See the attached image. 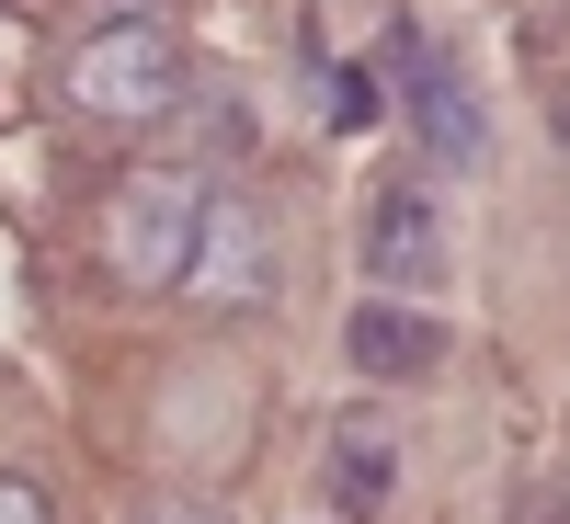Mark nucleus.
I'll list each match as a JSON object with an SVG mask.
<instances>
[{
    "mask_svg": "<svg viewBox=\"0 0 570 524\" xmlns=\"http://www.w3.org/2000/svg\"><path fill=\"white\" fill-rule=\"evenodd\" d=\"M104 23H171V0H104Z\"/></svg>",
    "mask_w": 570,
    "mask_h": 524,
    "instance_id": "obj_11",
    "label": "nucleus"
},
{
    "mask_svg": "<svg viewBox=\"0 0 570 524\" xmlns=\"http://www.w3.org/2000/svg\"><path fill=\"white\" fill-rule=\"evenodd\" d=\"M331 502H343V513H376V502H389V422H343V445H331Z\"/></svg>",
    "mask_w": 570,
    "mask_h": 524,
    "instance_id": "obj_7",
    "label": "nucleus"
},
{
    "mask_svg": "<svg viewBox=\"0 0 570 524\" xmlns=\"http://www.w3.org/2000/svg\"><path fill=\"white\" fill-rule=\"evenodd\" d=\"M331 115H343V126H376V80H365V69H331Z\"/></svg>",
    "mask_w": 570,
    "mask_h": 524,
    "instance_id": "obj_8",
    "label": "nucleus"
},
{
    "mask_svg": "<svg viewBox=\"0 0 570 524\" xmlns=\"http://www.w3.org/2000/svg\"><path fill=\"white\" fill-rule=\"evenodd\" d=\"M183 297H195L206 319H252L274 308V228L252 195H228V182H206V217H195V263H183Z\"/></svg>",
    "mask_w": 570,
    "mask_h": 524,
    "instance_id": "obj_3",
    "label": "nucleus"
},
{
    "mask_svg": "<svg viewBox=\"0 0 570 524\" xmlns=\"http://www.w3.org/2000/svg\"><path fill=\"white\" fill-rule=\"evenodd\" d=\"M195 217H206V171L183 160H137L104 195V274L137 297H171L183 263H195Z\"/></svg>",
    "mask_w": 570,
    "mask_h": 524,
    "instance_id": "obj_1",
    "label": "nucleus"
},
{
    "mask_svg": "<svg viewBox=\"0 0 570 524\" xmlns=\"http://www.w3.org/2000/svg\"><path fill=\"white\" fill-rule=\"evenodd\" d=\"M137 524H228V513H217V502H149Z\"/></svg>",
    "mask_w": 570,
    "mask_h": 524,
    "instance_id": "obj_10",
    "label": "nucleus"
},
{
    "mask_svg": "<svg viewBox=\"0 0 570 524\" xmlns=\"http://www.w3.org/2000/svg\"><path fill=\"white\" fill-rule=\"evenodd\" d=\"M183 91H195V58L171 23H91L69 46V103L91 126H160Z\"/></svg>",
    "mask_w": 570,
    "mask_h": 524,
    "instance_id": "obj_2",
    "label": "nucleus"
},
{
    "mask_svg": "<svg viewBox=\"0 0 570 524\" xmlns=\"http://www.w3.org/2000/svg\"><path fill=\"white\" fill-rule=\"evenodd\" d=\"M445 206L422 195V182H389V195L365 206V274L389 285V297H434L445 285Z\"/></svg>",
    "mask_w": 570,
    "mask_h": 524,
    "instance_id": "obj_5",
    "label": "nucleus"
},
{
    "mask_svg": "<svg viewBox=\"0 0 570 524\" xmlns=\"http://www.w3.org/2000/svg\"><path fill=\"white\" fill-rule=\"evenodd\" d=\"M559 513H570V491H559Z\"/></svg>",
    "mask_w": 570,
    "mask_h": 524,
    "instance_id": "obj_13",
    "label": "nucleus"
},
{
    "mask_svg": "<svg viewBox=\"0 0 570 524\" xmlns=\"http://www.w3.org/2000/svg\"><path fill=\"white\" fill-rule=\"evenodd\" d=\"M389 80L411 91V126H422V149H445L456 171H480L491 160V126H480V91H468L434 46H422L411 23H389Z\"/></svg>",
    "mask_w": 570,
    "mask_h": 524,
    "instance_id": "obj_4",
    "label": "nucleus"
},
{
    "mask_svg": "<svg viewBox=\"0 0 570 524\" xmlns=\"http://www.w3.org/2000/svg\"><path fill=\"white\" fill-rule=\"evenodd\" d=\"M343 354H354V376H376V388H411V376L445 365V319H422L411 297H365L343 319Z\"/></svg>",
    "mask_w": 570,
    "mask_h": 524,
    "instance_id": "obj_6",
    "label": "nucleus"
},
{
    "mask_svg": "<svg viewBox=\"0 0 570 524\" xmlns=\"http://www.w3.org/2000/svg\"><path fill=\"white\" fill-rule=\"evenodd\" d=\"M559 149H570V91H559Z\"/></svg>",
    "mask_w": 570,
    "mask_h": 524,
    "instance_id": "obj_12",
    "label": "nucleus"
},
{
    "mask_svg": "<svg viewBox=\"0 0 570 524\" xmlns=\"http://www.w3.org/2000/svg\"><path fill=\"white\" fill-rule=\"evenodd\" d=\"M0 524H58V502H46L35 479H12V467H0Z\"/></svg>",
    "mask_w": 570,
    "mask_h": 524,
    "instance_id": "obj_9",
    "label": "nucleus"
}]
</instances>
